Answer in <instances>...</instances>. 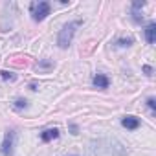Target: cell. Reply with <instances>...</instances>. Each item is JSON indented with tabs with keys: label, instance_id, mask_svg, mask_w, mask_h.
Instances as JSON below:
<instances>
[{
	"label": "cell",
	"instance_id": "277c9868",
	"mask_svg": "<svg viewBox=\"0 0 156 156\" xmlns=\"http://www.w3.org/2000/svg\"><path fill=\"white\" fill-rule=\"evenodd\" d=\"M13 140H15V132L13 130L6 132L4 141H2V154L4 156H13Z\"/></svg>",
	"mask_w": 156,
	"mask_h": 156
},
{
	"label": "cell",
	"instance_id": "4fadbf2b",
	"mask_svg": "<svg viewBox=\"0 0 156 156\" xmlns=\"http://www.w3.org/2000/svg\"><path fill=\"white\" fill-rule=\"evenodd\" d=\"M39 66H41V68H50V66H53V64H51L50 61H42V62H41Z\"/></svg>",
	"mask_w": 156,
	"mask_h": 156
},
{
	"label": "cell",
	"instance_id": "9c48e42d",
	"mask_svg": "<svg viewBox=\"0 0 156 156\" xmlns=\"http://www.w3.org/2000/svg\"><path fill=\"white\" fill-rule=\"evenodd\" d=\"M116 44H118L119 48H129L130 44H134V39H132V37H129V39H119Z\"/></svg>",
	"mask_w": 156,
	"mask_h": 156
},
{
	"label": "cell",
	"instance_id": "30bf717a",
	"mask_svg": "<svg viewBox=\"0 0 156 156\" xmlns=\"http://www.w3.org/2000/svg\"><path fill=\"white\" fill-rule=\"evenodd\" d=\"M0 77H2L4 81H13V79H15V73H11V72H6V70H2V72H0Z\"/></svg>",
	"mask_w": 156,
	"mask_h": 156
},
{
	"label": "cell",
	"instance_id": "3957f363",
	"mask_svg": "<svg viewBox=\"0 0 156 156\" xmlns=\"http://www.w3.org/2000/svg\"><path fill=\"white\" fill-rule=\"evenodd\" d=\"M30 11H31V17L35 22H41L44 20L48 15H50V2H46V0H41V2H33L30 6Z\"/></svg>",
	"mask_w": 156,
	"mask_h": 156
},
{
	"label": "cell",
	"instance_id": "9a60e30c",
	"mask_svg": "<svg viewBox=\"0 0 156 156\" xmlns=\"http://www.w3.org/2000/svg\"><path fill=\"white\" fill-rule=\"evenodd\" d=\"M70 129H72V134H77V127H75V125H72Z\"/></svg>",
	"mask_w": 156,
	"mask_h": 156
},
{
	"label": "cell",
	"instance_id": "8992f818",
	"mask_svg": "<svg viewBox=\"0 0 156 156\" xmlns=\"http://www.w3.org/2000/svg\"><path fill=\"white\" fill-rule=\"evenodd\" d=\"M121 125H123L125 129H129V130H136V129L140 127V119L134 118V116H125V118L121 119Z\"/></svg>",
	"mask_w": 156,
	"mask_h": 156
},
{
	"label": "cell",
	"instance_id": "5bb4252c",
	"mask_svg": "<svg viewBox=\"0 0 156 156\" xmlns=\"http://www.w3.org/2000/svg\"><path fill=\"white\" fill-rule=\"evenodd\" d=\"M143 72H145L147 75H151V73H152V68H151V66H143Z\"/></svg>",
	"mask_w": 156,
	"mask_h": 156
},
{
	"label": "cell",
	"instance_id": "7c38bea8",
	"mask_svg": "<svg viewBox=\"0 0 156 156\" xmlns=\"http://www.w3.org/2000/svg\"><path fill=\"white\" fill-rule=\"evenodd\" d=\"M147 105H149L151 110H154V108H156V101H154V98H149V99H147Z\"/></svg>",
	"mask_w": 156,
	"mask_h": 156
},
{
	"label": "cell",
	"instance_id": "7a4b0ae2",
	"mask_svg": "<svg viewBox=\"0 0 156 156\" xmlns=\"http://www.w3.org/2000/svg\"><path fill=\"white\" fill-rule=\"evenodd\" d=\"M81 26V20H72V22H68V24H64L62 26V30L59 31V35H57V44H59V48H62V50H66L70 44H72V39H73V35H75V30Z\"/></svg>",
	"mask_w": 156,
	"mask_h": 156
},
{
	"label": "cell",
	"instance_id": "6da1fadb",
	"mask_svg": "<svg viewBox=\"0 0 156 156\" xmlns=\"http://www.w3.org/2000/svg\"><path fill=\"white\" fill-rule=\"evenodd\" d=\"M92 156H123V147L112 140L92 141Z\"/></svg>",
	"mask_w": 156,
	"mask_h": 156
},
{
	"label": "cell",
	"instance_id": "5b68a950",
	"mask_svg": "<svg viewBox=\"0 0 156 156\" xmlns=\"http://www.w3.org/2000/svg\"><path fill=\"white\" fill-rule=\"evenodd\" d=\"M92 85L96 88H99V90H105V88H108V77L103 75V73H98V75H94Z\"/></svg>",
	"mask_w": 156,
	"mask_h": 156
},
{
	"label": "cell",
	"instance_id": "8fae6325",
	"mask_svg": "<svg viewBox=\"0 0 156 156\" xmlns=\"http://www.w3.org/2000/svg\"><path fill=\"white\" fill-rule=\"evenodd\" d=\"M13 107H15L17 110H22V108H28V101H26V99H17Z\"/></svg>",
	"mask_w": 156,
	"mask_h": 156
},
{
	"label": "cell",
	"instance_id": "52a82bcc",
	"mask_svg": "<svg viewBox=\"0 0 156 156\" xmlns=\"http://www.w3.org/2000/svg\"><path fill=\"white\" fill-rule=\"evenodd\" d=\"M57 138H59V129H46L44 132H41V140H42L44 143L53 141V140H57Z\"/></svg>",
	"mask_w": 156,
	"mask_h": 156
},
{
	"label": "cell",
	"instance_id": "ba28073f",
	"mask_svg": "<svg viewBox=\"0 0 156 156\" xmlns=\"http://www.w3.org/2000/svg\"><path fill=\"white\" fill-rule=\"evenodd\" d=\"M154 35H156V24L154 22H149L147 28H145V41L149 44H154Z\"/></svg>",
	"mask_w": 156,
	"mask_h": 156
}]
</instances>
